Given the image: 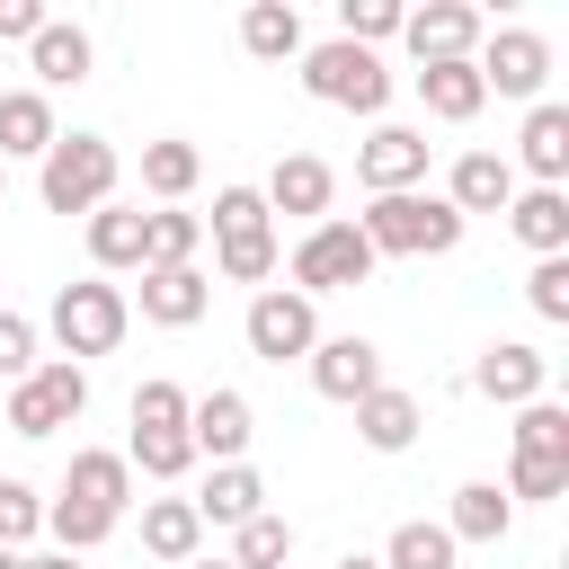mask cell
I'll return each mask as SVG.
<instances>
[{"instance_id": "obj_18", "label": "cell", "mask_w": 569, "mask_h": 569, "mask_svg": "<svg viewBox=\"0 0 569 569\" xmlns=\"http://www.w3.org/2000/svg\"><path fill=\"white\" fill-rule=\"evenodd\" d=\"M445 204L471 222V213H507L516 204V169H507V151H462L453 160V178H445Z\"/></svg>"}, {"instance_id": "obj_1", "label": "cell", "mask_w": 569, "mask_h": 569, "mask_svg": "<svg viewBox=\"0 0 569 569\" xmlns=\"http://www.w3.org/2000/svg\"><path fill=\"white\" fill-rule=\"evenodd\" d=\"M356 231H365L373 258H445V249H462V213H453L445 196H427V187L373 196V204L356 213Z\"/></svg>"}, {"instance_id": "obj_24", "label": "cell", "mask_w": 569, "mask_h": 569, "mask_svg": "<svg viewBox=\"0 0 569 569\" xmlns=\"http://www.w3.org/2000/svg\"><path fill=\"white\" fill-rule=\"evenodd\" d=\"M204 525H249V516H267V480L249 471V462H213V480H204V498H187Z\"/></svg>"}, {"instance_id": "obj_14", "label": "cell", "mask_w": 569, "mask_h": 569, "mask_svg": "<svg viewBox=\"0 0 569 569\" xmlns=\"http://www.w3.org/2000/svg\"><path fill=\"white\" fill-rule=\"evenodd\" d=\"M471 382H480V400L525 409V400H542V391H551V356H542V347H525V338H498V347H480Z\"/></svg>"}, {"instance_id": "obj_4", "label": "cell", "mask_w": 569, "mask_h": 569, "mask_svg": "<svg viewBox=\"0 0 569 569\" xmlns=\"http://www.w3.org/2000/svg\"><path fill=\"white\" fill-rule=\"evenodd\" d=\"M124 320H133V302H124L107 276H80V284H62V293H53V311H44V329H53L62 365L116 356V347H124Z\"/></svg>"}, {"instance_id": "obj_7", "label": "cell", "mask_w": 569, "mask_h": 569, "mask_svg": "<svg viewBox=\"0 0 569 569\" xmlns=\"http://www.w3.org/2000/svg\"><path fill=\"white\" fill-rule=\"evenodd\" d=\"M240 338H249V356H258V365H293V356H311V347H320V311H311L293 284H258V293H249Z\"/></svg>"}, {"instance_id": "obj_23", "label": "cell", "mask_w": 569, "mask_h": 569, "mask_svg": "<svg viewBox=\"0 0 569 569\" xmlns=\"http://www.w3.org/2000/svg\"><path fill=\"white\" fill-rule=\"evenodd\" d=\"M27 71H36V89H80L89 80V36L71 18H44L36 44H27Z\"/></svg>"}, {"instance_id": "obj_6", "label": "cell", "mask_w": 569, "mask_h": 569, "mask_svg": "<svg viewBox=\"0 0 569 569\" xmlns=\"http://www.w3.org/2000/svg\"><path fill=\"white\" fill-rule=\"evenodd\" d=\"M373 267H382V258H373V249H365V231H356V222H338V213H329V222H311V231L293 240V258H284V276H293V293H302V302L347 293V284H365Z\"/></svg>"}, {"instance_id": "obj_47", "label": "cell", "mask_w": 569, "mask_h": 569, "mask_svg": "<svg viewBox=\"0 0 569 569\" xmlns=\"http://www.w3.org/2000/svg\"><path fill=\"white\" fill-rule=\"evenodd\" d=\"M0 569H18V551H0Z\"/></svg>"}, {"instance_id": "obj_17", "label": "cell", "mask_w": 569, "mask_h": 569, "mask_svg": "<svg viewBox=\"0 0 569 569\" xmlns=\"http://www.w3.org/2000/svg\"><path fill=\"white\" fill-rule=\"evenodd\" d=\"M62 498H80V507H98V516L124 525V507H133V462L107 453V445H80L71 471H62Z\"/></svg>"}, {"instance_id": "obj_40", "label": "cell", "mask_w": 569, "mask_h": 569, "mask_svg": "<svg viewBox=\"0 0 569 569\" xmlns=\"http://www.w3.org/2000/svg\"><path fill=\"white\" fill-rule=\"evenodd\" d=\"M44 356H36V320H18V311H0V382H27Z\"/></svg>"}, {"instance_id": "obj_5", "label": "cell", "mask_w": 569, "mask_h": 569, "mask_svg": "<svg viewBox=\"0 0 569 569\" xmlns=\"http://www.w3.org/2000/svg\"><path fill=\"white\" fill-rule=\"evenodd\" d=\"M302 89H311L320 107H347V116H382V107H391L382 53H365V44H347V36L302 44Z\"/></svg>"}, {"instance_id": "obj_33", "label": "cell", "mask_w": 569, "mask_h": 569, "mask_svg": "<svg viewBox=\"0 0 569 569\" xmlns=\"http://www.w3.org/2000/svg\"><path fill=\"white\" fill-rule=\"evenodd\" d=\"M516 453H533V462H569V409H560L551 391L516 409Z\"/></svg>"}, {"instance_id": "obj_46", "label": "cell", "mask_w": 569, "mask_h": 569, "mask_svg": "<svg viewBox=\"0 0 569 569\" xmlns=\"http://www.w3.org/2000/svg\"><path fill=\"white\" fill-rule=\"evenodd\" d=\"M187 569H231V560H204V551H196V560H187Z\"/></svg>"}, {"instance_id": "obj_37", "label": "cell", "mask_w": 569, "mask_h": 569, "mask_svg": "<svg viewBox=\"0 0 569 569\" xmlns=\"http://www.w3.org/2000/svg\"><path fill=\"white\" fill-rule=\"evenodd\" d=\"M400 18H409L400 0H338V36H347V44H365V53H373V44H391V36H400Z\"/></svg>"}, {"instance_id": "obj_22", "label": "cell", "mask_w": 569, "mask_h": 569, "mask_svg": "<svg viewBox=\"0 0 569 569\" xmlns=\"http://www.w3.org/2000/svg\"><path fill=\"white\" fill-rule=\"evenodd\" d=\"M507 231H516L533 258H560V249H569V187H516Z\"/></svg>"}, {"instance_id": "obj_11", "label": "cell", "mask_w": 569, "mask_h": 569, "mask_svg": "<svg viewBox=\"0 0 569 569\" xmlns=\"http://www.w3.org/2000/svg\"><path fill=\"white\" fill-rule=\"evenodd\" d=\"M427 133L418 124H373L365 133V151H356V178H365V196H409V187H427Z\"/></svg>"}, {"instance_id": "obj_39", "label": "cell", "mask_w": 569, "mask_h": 569, "mask_svg": "<svg viewBox=\"0 0 569 569\" xmlns=\"http://www.w3.org/2000/svg\"><path fill=\"white\" fill-rule=\"evenodd\" d=\"M27 533H44V498L27 480H0V551H18Z\"/></svg>"}, {"instance_id": "obj_32", "label": "cell", "mask_w": 569, "mask_h": 569, "mask_svg": "<svg viewBox=\"0 0 569 569\" xmlns=\"http://www.w3.org/2000/svg\"><path fill=\"white\" fill-rule=\"evenodd\" d=\"M124 462H133L142 480H187V471H196V445H187V427H133Z\"/></svg>"}, {"instance_id": "obj_38", "label": "cell", "mask_w": 569, "mask_h": 569, "mask_svg": "<svg viewBox=\"0 0 569 569\" xmlns=\"http://www.w3.org/2000/svg\"><path fill=\"white\" fill-rule=\"evenodd\" d=\"M525 302H533V320H569V249H560V258H533Z\"/></svg>"}, {"instance_id": "obj_25", "label": "cell", "mask_w": 569, "mask_h": 569, "mask_svg": "<svg viewBox=\"0 0 569 569\" xmlns=\"http://www.w3.org/2000/svg\"><path fill=\"white\" fill-rule=\"evenodd\" d=\"M507 525H516V498H507L498 480H462V489H453V516H445L453 551H462V542H507Z\"/></svg>"}, {"instance_id": "obj_27", "label": "cell", "mask_w": 569, "mask_h": 569, "mask_svg": "<svg viewBox=\"0 0 569 569\" xmlns=\"http://www.w3.org/2000/svg\"><path fill=\"white\" fill-rule=\"evenodd\" d=\"M418 107H427L436 124H471V116L489 107V89H480L471 62H427V71H418Z\"/></svg>"}, {"instance_id": "obj_16", "label": "cell", "mask_w": 569, "mask_h": 569, "mask_svg": "<svg viewBox=\"0 0 569 569\" xmlns=\"http://www.w3.org/2000/svg\"><path fill=\"white\" fill-rule=\"evenodd\" d=\"M507 169H525L533 187H560V178H569V107H560V98H533V116H525Z\"/></svg>"}, {"instance_id": "obj_41", "label": "cell", "mask_w": 569, "mask_h": 569, "mask_svg": "<svg viewBox=\"0 0 569 569\" xmlns=\"http://www.w3.org/2000/svg\"><path fill=\"white\" fill-rule=\"evenodd\" d=\"M560 489H569V462H533V453L507 462V498H560Z\"/></svg>"}, {"instance_id": "obj_12", "label": "cell", "mask_w": 569, "mask_h": 569, "mask_svg": "<svg viewBox=\"0 0 569 569\" xmlns=\"http://www.w3.org/2000/svg\"><path fill=\"white\" fill-rule=\"evenodd\" d=\"M302 365H311V391H320V400H338V409H356L365 391H382V347H373V338H356V329H347V338H320Z\"/></svg>"}, {"instance_id": "obj_43", "label": "cell", "mask_w": 569, "mask_h": 569, "mask_svg": "<svg viewBox=\"0 0 569 569\" xmlns=\"http://www.w3.org/2000/svg\"><path fill=\"white\" fill-rule=\"evenodd\" d=\"M44 27V0H0V44H36Z\"/></svg>"}, {"instance_id": "obj_45", "label": "cell", "mask_w": 569, "mask_h": 569, "mask_svg": "<svg viewBox=\"0 0 569 569\" xmlns=\"http://www.w3.org/2000/svg\"><path fill=\"white\" fill-rule=\"evenodd\" d=\"M338 569H382V560H373V551H347V560H338Z\"/></svg>"}, {"instance_id": "obj_19", "label": "cell", "mask_w": 569, "mask_h": 569, "mask_svg": "<svg viewBox=\"0 0 569 569\" xmlns=\"http://www.w3.org/2000/svg\"><path fill=\"white\" fill-rule=\"evenodd\" d=\"M204 311H213L204 267H142V320H160V329H196Z\"/></svg>"}, {"instance_id": "obj_21", "label": "cell", "mask_w": 569, "mask_h": 569, "mask_svg": "<svg viewBox=\"0 0 569 569\" xmlns=\"http://www.w3.org/2000/svg\"><path fill=\"white\" fill-rule=\"evenodd\" d=\"M53 98L44 89H0V169L9 160H44L53 151Z\"/></svg>"}, {"instance_id": "obj_20", "label": "cell", "mask_w": 569, "mask_h": 569, "mask_svg": "<svg viewBox=\"0 0 569 569\" xmlns=\"http://www.w3.org/2000/svg\"><path fill=\"white\" fill-rule=\"evenodd\" d=\"M418 427H427V409H418V391H400V382H382V391L356 400V436H365L373 453H409Z\"/></svg>"}, {"instance_id": "obj_34", "label": "cell", "mask_w": 569, "mask_h": 569, "mask_svg": "<svg viewBox=\"0 0 569 569\" xmlns=\"http://www.w3.org/2000/svg\"><path fill=\"white\" fill-rule=\"evenodd\" d=\"M382 569H453V533H445V525H427V516H409V525H391Z\"/></svg>"}, {"instance_id": "obj_36", "label": "cell", "mask_w": 569, "mask_h": 569, "mask_svg": "<svg viewBox=\"0 0 569 569\" xmlns=\"http://www.w3.org/2000/svg\"><path fill=\"white\" fill-rule=\"evenodd\" d=\"M293 560V525L267 507V516H249L240 525V551H231V569H284Z\"/></svg>"}, {"instance_id": "obj_28", "label": "cell", "mask_w": 569, "mask_h": 569, "mask_svg": "<svg viewBox=\"0 0 569 569\" xmlns=\"http://www.w3.org/2000/svg\"><path fill=\"white\" fill-rule=\"evenodd\" d=\"M142 551L169 560V569H187V560L204 551V516H196L187 498H151V507H142Z\"/></svg>"}, {"instance_id": "obj_2", "label": "cell", "mask_w": 569, "mask_h": 569, "mask_svg": "<svg viewBox=\"0 0 569 569\" xmlns=\"http://www.w3.org/2000/svg\"><path fill=\"white\" fill-rule=\"evenodd\" d=\"M116 142L107 133H53V151L36 160V196H44V213H98V204H116Z\"/></svg>"}, {"instance_id": "obj_35", "label": "cell", "mask_w": 569, "mask_h": 569, "mask_svg": "<svg viewBox=\"0 0 569 569\" xmlns=\"http://www.w3.org/2000/svg\"><path fill=\"white\" fill-rule=\"evenodd\" d=\"M44 533H53V551H98L107 533H116V516H98V507H80V498H44Z\"/></svg>"}, {"instance_id": "obj_30", "label": "cell", "mask_w": 569, "mask_h": 569, "mask_svg": "<svg viewBox=\"0 0 569 569\" xmlns=\"http://www.w3.org/2000/svg\"><path fill=\"white\" fill-rule=\"evenodd\" d=\"M196 178H204V151H196L187 133H160V142H142V196L178 204V196H187Z\"/></svg>"}, {"instance_id": "obj_48", "label": "cell", "mask_w": 569, "mask_h": 569, "mask_svg": "<svg viewBox=\"0 0 569 569\" xmlns=\"http://www.w3.org/2000/svg\"><path fill=\"white\" fill-rule=\"evenodd\" d=\"M0 196H9V169H0Z\"/></svg>"}, {"instance_id": "obj_3", "label": "cell", "mask_w": 569, "mask_h": 569, "mask_svg": "<svg viewBox=\"0 0 569 569\" xmlns=\"http://www.w3.org/2000/svg\"><path fill=\"white\" fill-rule=\"evenodd\" d=\"M213 267H222V284H267L276 276V213H267V196L258 187H222L213 196Z\"/></svg>"}, {"instance_id": "obj_44", "label": "cell", "mask_w": 569, "mask_h": 569, "mask_svg": "<svg viewBox=\"0 0 569 569\" xmlns=\"http://www.w3.org/2000/svg\"><path fill=\"white\" fill-rule=\"evenodd\" d=\"M18 569H80L71 551H36V560H18Z\"/></svg>"}, {"instance_id": "obj_26", "label": "cell", "mask_w": 569, "mask_h": 569, "mask_svg": "<svg viewBox=\"0 0 569 569\" xmlns=\"http://www.w3.org/2000/svg\"><path fill=\"white\" fill-rule=\"evenodd\" d=\"M240 53H249V62H302V18H293V0H249V9H240Z\"/></svg>"}, {"instance_id": "obj_10", "label": "cell", "mask_w": 569, "mask_h": 569, "mask_svg": "<svg viewBox=\"0 0 569 569\" xmlns=\"http://www.w3.org/2000/svg\"><path fill=\"white\" fill-rule=\"evenodd\" d=\"M471 71H480V89H498V98H542V80H551V44H542L533 27H498V36H480Z\"/></svg>"}, {"instance_id": "obj_13", "label": "cell", "mask_w": 569, "mask_h": 569, "mask_svg": "<svg viewBox=\"0 0 569 569\" xmlns=\"http://www.w3.org/2000/svg\"><path fill=\"white\" fill-rule=\"evenodd\" d=\"M249 436H258V409H249V391H204V400H187V445H196V462H240L249 453Z\"/></svg>"}, {"instance_id": "obj_31", "label": "cell", "mask_w": 569, "mask_h": 569, "mask_svg": "<svg viewBox=\"0 0 569 569\" xmlns=\"http://www.w3.org/2000/svg\"><path fill=\"white\" fill-rule=\"evenodd\" d=\"M196 249H204V213H187V204L142 213V267H196Z\"/></svg>"}, {"instance_id": "obj_9", "label": "cell", "mask_w": 569, "mask_h": 569, "mask_svg": "<svg viewBox=\"0 0 569 569\" xmlns=\"http://www.w3.org/2000/svg\"><path fill=\"white\" fill-rule=\"evenodd\" d=\"M480 36H489V18L471 9V0H427V9H409L400 18V44H409V62L427 71V62H471L480 53Z\"/></svg>"}, {"instance_id": "obj_8", "label": "cell", "mask_w": 569, "mask_h": 569, "mask_svg": "<svg viewBox=\"0 0 569 569\" xmlns=\"http://www.w3.org/2000/svg\"><path fill=\"white\" fill-rule=\"evenodd\" d=\"M80 409H89V373H80V365H62V356H53V365H36L27 382H9V436H27V445H36V436H53V427H71Z\"/></svg>"}, {"instance_id": "obj_29", "label": "cell", "mask_w": 569, "mask_h": 569, "mask_svg": "<svg viewBox=\"0 0 569 569\" xmlns=\"http://www.w3.org/2000/svg\"><path fill=\"white\" fill-rule=\"evenodd\" d=\"M89 267H98V276L142 267V204H98V213H89Z\"/></svg>"}, {"instance_id": "obj_15", "label": "cell", "mask_w": 569, "mask_h": 569, "mask_svg": "<svg viewBox=\"0 0 569 569\" xmlns=\"http://www.w3.org/2000/svg\"><path fill=\"white\" fill-rule=\"evenodd\" d=\"M267 213H293V222H329V196H338V169L320 160V151H284L276 169H267Z\"/></svg>"}, {"instance_id": "obj_42", "label": "cell", "mask_w": 569, "mask_h": 569, "mask_svg": "<svg viewBox=\"0 0 569 569\" xmlns=\"http://www.w3.org/2000/svg\"><path fill=\"white\" fill-rule=\"evenodd\" d=\"M133 427H187V391L178 382H142L133 391Z\"/></svg>"}]
</instances>
